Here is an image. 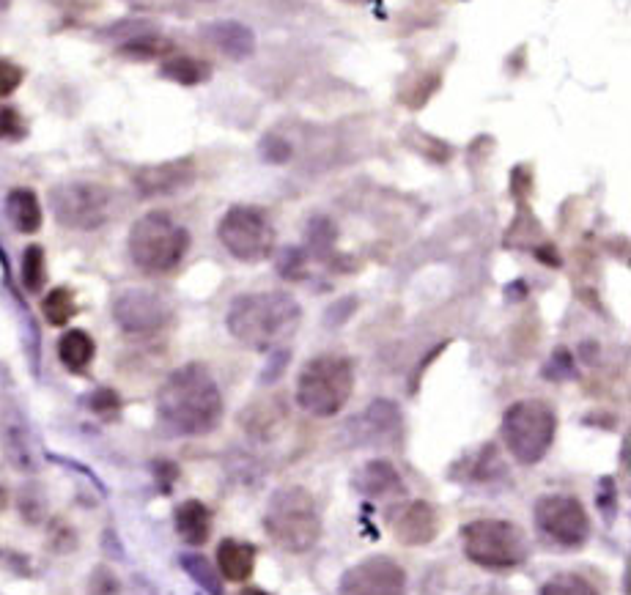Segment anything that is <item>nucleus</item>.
Listing matches in <instances>:
<instances>
[{
  "label": "nucleus",
  "mask_w": 631,
  "mask_h": 595,
  "mask_svg": "<svg viewBox=\"0 0 631 595\" xmlns=\"http://www.w3.org/2000/svg\"><path fill=\"white\" fill-rule=\"evenodd\" d=\"M160 425L173 436H206L223 420V393L212 371L187 362L165 379L157 393Z\"/></svg>",
  "instance_id": "f257e3e1"
},
{
  "label": "nucleus",
  "mask_w": 631,
  "mask_h": 595,
  "mask_svg": "<svg viewBox=\"0 0 631 595\" xmlns=\"http://www.w3.org/2000/svg\"><path fill=\"white\" fill-rule=\"evenodd\" d=\"M302 321V308L289 291H250L228 305L225 327L242 346L253 351H275L289 340Z\"/></svg>",
  "instance_id": "f03ea898"
},
{
  "label": "nucleus",
  "mask_w": 631,
  "mask_h": 595,
  "mask_svg": "<svg viewBox=\"0 0 631 595\" xmlns=\"http://www.w3.org/2000/svg\"><path fill=\"white\" fill-rule=\"evenodd\" d=\"M264 530L275 546L289 554L311 552L321 538L319 505L302 486H283L267 502Z\"/></svg>",
  "instance_id": "7ed1b4c3"
},
{
  "label": "nucleus",
  "mask_w": 631,
  "mask_h": 595,
  "mask_svg": "<svg viewBox=\"0 0 631 595\" xmlns=\"http://www.w3.org/2000/svg\"><path fill=\"white\" fill-rule=\"evenodd\" d=\"M129 258L146 275H168L190 250V231L168 212H149L129 231Z\"/></svg>",
  "instance_id": "20e7f679"
},
{
  "label": "nucleus",
  "mask_w": 631,
  "mask_h": 595,
  "mask_svg": "<svg viewBox=\"0 0 631 595\" xmlns=\"http://www.w3.org/2000/svg\"><path fill=\"white\" fill-rule=\"evenodd\" d=\"M354 393V365L341 354H319L297 376V406L311 417H335Z\"/></svg>",
  "instance_id": "39448f33"
},
{
  "label": "nucleus",
  "mask_w": 631,
  "mask_h": 595,
  "mask_svg": "<svg viewBox=\"0 0 631 595\" xmlns=\"http://www.w3.org/2000/svg\"><path fill=\"white\" fill-rule=\"evenodd\" d=\"M461 546L467 560L486 571H514L530 557L525 530L505 519H475L464 524Z\"/></svg>",
  "instance_id": "423d86ee"
},
{
  "label": "nucleus",
  "mask_w": 631,
  "mask_h": 595,
  "mask_svg": "<svg viewBox=\"0 0 631 595\" xmlns=\"http://www.w3.org/2000/svg\"><path fill=\"white\" fill-rule=\"evenodd\" d=\"M500 434L508 453L522 467L544 461L557 436V415L541 398H525L505 409Z\"/></svg>",
  "instance_id": "0eeeda50"
},
{
  "label": "nucleus",
  "mask_w": 631,
  "mask_h": 595,
  "mask_svg": "<svg viewBox=\"0 0 631 595\" xmlns=\"http://www.w3.org/2000/svg\"><path fill=\"white\" fill-rule=\"evenodd\" d=\"M58 223L72 231H97L113 214V192L97 181H64L50 190Z\"/></svg>",
  "instance_id": "6e6552de"
},
{
  "label": "nucleus",
  "mask_w": 631,
  "mask_h": 595,
  "mask_svg": "<svg viewBox=\"0 0 631 595\" xmlns=\"http://www.w3.org/2000/svg\"><path fill=\"white\" fill-rule=\"evenodd\" d=\"M217 236L242 264H261L275 250V228L256 206H231L217 225Z\"/></svg>",
  "instance_id": "1a4fd4ad"
},
{
  "label": "nucleus",
  "mask_w": 631,
  "mask_h": 595,
  "mask_svg": "<svg viewBox=\"0 0 631 595\" xmlns=\"http://www.w3.org/2000/svg\"><path fill=\"white\" fill-rule=\"evenodd\" d=\"M533 519L546 541L563 549H579L590 538V519L585 505L571 494H544L533 505Z\"/></svg>",
  "instance_id": "9d476101"
},
{
  "label": "nucleus",
  "mask_w": 631,
  "mask_h": 595,
  "mask_svg": "<svg viewBox=\"0 0 631 595\" xmlns=\"http://www.w3.org/2000/svg\"><path fill=\"white\" fill-rule=\"evenodd\" d=\"M113 319L127 335H154L173 319L168 299L149 288H124L113 299Z\"/></svg>",
  "instance_id": "9b49d317"
},
{
  "label": "nucleus",
  "mask_w": 631,
  "mask_h": 595,
  "mask_svg": "<svg viewBox=\"0 0 631 595\" xmlns=\"http://www.w3.org/2000/svg\"><path fill=\"white\" fill-rule=\"evenodd\" d=\"M407 571L382 554L365 557L346 568L338 582V595H407Z\"/></svg>",
  "instance_id": "f8f14e48"
},
{
  "label": "nucleus",
  "mask_w": 631,
  "mask_h": 595,
  "mask_svg": "<svg viewBox=\"0 0 631 595\" xmlns=\"http://www.w3.org/2000/svg\"><path fill=\"white\" fill-rule=\"evenodd\" d=\"M401 425H404L401 409L387 398H376L363 415L352 417L346 423V434L354 447L396 445L401 439Z\"/></svg>",
  "instance_id": "ddd939ff"
},
{
  "label": "nucleus",
  "mask_w": 631,
  "mask_h": 595,
  "mask_svg": "<svg viewBox=\"0 0 631 595\" xmlns=\"http://www.w3.org/2000/svg\"><path fill=\"white\" fill-rule=\"evenodd\" d=\"M387 527L404 546H428L437 538L439 516L431 502L412 500L387 510Z\"/></svg>",
  "instance_id": "4468645a"
},
{
  "label": "nucleus",
  "mask_w": 631,
  "mask_h": 595,
  "mask_svg": "<svg viewBox=\"0 0 631 595\" xmlns=\"http://www.w3.org/2000/svg\"><path fill=\"white\" fill-rule=\"evenodd\" d=\"M198 176V168L190 157L184 160L160 162L135 173V187L143 198H160V195H176L187 190Z\"/></svg>",
  "instance_id": "2eb2a0df"
},
{
  "label": "nucleus",
  "mask_w": 631,
  "mask_h": 595,
  "mask_svg": "<svg viewBox=\"0 0 631 595\" xmlns=\"http://www.w3.org/2000/svg\"><path fill=\"white\" fill-rule=\"evenodd\" d=\"M352 486L357 494H363L368 500H385L393 494L404 491V480L398 475V469L390 461L382 458H371L363 467L352 475Z\"/></svg>",
  "instance_id": "dca6fc26"
},
{
  "label": "nucleus",
  "mask_w": 631,
  "mask_h": 595,
  "mask_svg": "<svg viewBox=\"0 0 631 595\" xmlns=\"http://www.w3.org/2000/svg\"><path fill=\"white\" fill-rule=\"evenodd\" d=\"M212 47L228 55L231 61H245L256 53V33L239 20H217L201 28Z\"/></svg>",
  "instance_id": "f3484780"
},
{
  "label": "nucleus",
  "mask_w": 631,
  "mask_h": 595,
  "mask_svg": "<svg viewBox=\"0 0 631 595\" xmlns=\"http://www.w3.org/2000/svg\"><path fill=\"white\" fill-rule=\"evenodd\" d=\"M217 568L228 582H247L256 571V546L236 538H225L217 546Z\"/></svg>",
  "instance_id": "a211bd4d"
},
{
  "label": "nucleus",
  "mask_w": 631,
  "mask_h": 595,
  "mask_svg": "<svg viewBox=\"0 0 631 595\" xmlns=\"http://www.w3.org/2000/svg\"><path fill=\"white\" fill-rule=\"evenodd\" d=\"M176 532L190 546H204L212 538V510L201 500H187L176 508Z\"/></svg>",
  "instance_id": "6ab92c4d"
},
{
  "label": "nucleus",
  "mask_w": 631,
  "mask_h": 595,
  "mask_svg": "<svg viewBox=\"0 0 631 595\" xmlns=\"http://www.w3.org/2000/svg\"><path fill=\"white\" fill-rule=\"evenodd\" d=\"M6 214L20 234H36L42 228V203L33 190H25V187L11 190L6 198Z\"/></svg>",
  "instance_id": "aec40b11"
},
{
  "label": "nucleus",
  "mask_w": 631,
  "mask_h": 595,
  "mask_svg": "<svg viewBox=\"0 0 631 595\" xmlns=\"http://www.w3.org/2000/svg\"><path fill=\"white\" fill-rule=\"evenodd\" d=\"M97 354V343L86 330H69L58 340V357L72 373H83Z\"/></svg>",
  "instance_id": "412c9836"
},
{
  "label": "nucleus",
  "mask_w": 631,
  "mask_h": 595,
  "mask_svg": "<svg viewBox=\"0 0 631 595\" xmlns=\"http://www.w3.org/2000/svg\"><path fill=\"white\" fill-rule=\"evenodd\" d=\"M179 565H182L184 574L190 576L201 590H206L209 595H225L223 576H220V571H217L209 560H206L204 554H182V557H179Z\"/></svg>",
  "instance_id": "4be33fe9"
},
{
  "label": "nucleus",
  "mask_w": 631,
  "mask_h": 595,
  "mask_svg": "<svg viewBox=\"0 0 631 595\" xmlns=\"http://www.w3.org/2000/svg\"><path fill=\"white\" fill-rule=\"evenodd\" d=\"M503 475H505V467H503V461L497 458V447L486 445L470 458L467 478H461V480H464V483H494V480L503 478Z\"/></svg>",
  "instance_id": "5701e85b"
},
{
  "label": "nucleus",
  "mask_w": 631,
  "mask_h": 595,
  "mask_svg": "<svg viewBox=\"0 0 631 595\" xmlns=\"http://www.w3.org/2000/svg\"><path fill=\"white\" fill-rule=\"evenodd\" d=\"M160 75L179 85H198L209 77V66H206L204 61H198V58H187V55H182V58H168V61L160 66Z\"/></svg>",
  "instance_id": "b1692460"
},
{
  "label": "nucleus",
  "mask_w": 631,
  "mask_h": 595,
  "mask_svg": "<svg viewBox=\"0 0 631 595\" xmlns=\"http://www.w3.org/2000/svg\"><path fill=\"white\" fill-rule=\"evenodd\" d=\"M42 313L44 319L50 321L53 327H66L72 316L77 313L75 294L69 288H53L47 297L42 299Z\"/></svg>",
  "instance_id": "393cba45"
},
{
  "label": "nucleus",
  "mask_w": 631,
  "mask_h": 595,
  "mask_svg": "<svg viewBox=\"0 0 631 595\" xmlns=\"http://www.w3.org/2000/svg\"><path fill=\"white\" fill-rule=\"evenodd\" d=\"M22 286L31 294H39L47 283V264H44V250L39 245L25 247L22 253Z\"/></svg>",
  "instance_id": "a878e982"
},
{
  "label": "nucleus",
  "mask_w": 631,
  "mask_h": 595,
  "mask_svg": "<svg viewBox=\"0 0 631 595\" xmlns=\"http://www.w3.org/2000/svg\"><path fill=\"white\" fill-rule=\"evenodd\" d=\"M538 595H599V590L579 574H555L546 579Z\"/></svg>",
  "instance_id": "bb28decb"
},
{
  "label": "nucleus",
  "mask_w": 631,
  "mask_h": 595,
  "mask_svg": "<svg viewBox=\"0 0 631 595\" xmlns=\"http://www.w3.org/2000/svg\"><path fill=\"white\" fill-rule=\"evenodd\" d=\"M278 272L286 280H302L308 275V253L300 247H286L278 255Z\"/></svg>",
  "instance_id": "cd10ccee"
},
{
  "label": "nucleus",
  "mask_w": 631,
  "mask_h": 595,
  "mask_svg": "<svg viewBox=\"0 0 631 595\" xmlns=\"http://www.w3.org/2000/svg\"><path fill=\"white\" fill-rule=\"evenodd\" d=\"M308 239H311V247L313 253L319 255H327L335 245V228H332L330 220H324V217H316L308 228Z\"/></svg>",
  "instance_id": "c85d7f7f"
},
{
  "label": "nucleus",
  "mask_w": 631,
  "mask_h": 595,
  "mask_svg": "<svg viewBox=\"0 0 631 595\" xmlns=\"http://www.w3.org/2000/svg\"><path fill=\"white\" fill-rule=\"evenodd\" d=\"M258 151H261V157L267 162H272V165H283V162H289L291 154H294L289 140H283L280 135H267V138L261 140Z\"/></svg>",
  "instance_id": "c756f323"
},
{
  "label": "nucleus",
  "mask_w": 631,
  "mask_h": 595,
  "mask_svg": "<svg viewBox=\"0 0 631 595\" xmlns=\"http://www.w3.org/2000/svg\"><path fill=\"white\" fill-rule=\"evenodd\" d=\"M25 135V121L14 107H0V138L20 140Z\"/></svg>",
  "instance_id": "7c9ffc66"
},
{
  "label": "nucleus",
  "mask_w": 631,
  "mask_h": 595,
  "mask_svg": "<svg viewBox=\"0 0 631 595\" xmlns=\"http://www.w3.org/2000/svg\"><path fill=\"white\" fill-rule=\"evenodd\" d=\"M22 83V69L17 64H11L6 58H0V96L14 94Z\"/></svg>",
  "instance_id": "2f4dec72"
},
{
  "label": "nucleus",
  "mask_w": 631,
  "mask_h": 595,
  "mask_svg": "<svg viewBox=\"0 0 631 595\" xmlns=\"http://www.w3.org/2000/svg\"><path fill=\"white\" fill-rule=\"evenodd\" d=\"M549 368H557V371L546 373L552 382H557V379H566V376H574V360H571V354H568L566 349H560L552 354V365H549ZM549 368H546V371H549Z\"/></svg>",
  "instance_id": "473e14b6"
},
{
  "label": "nucleus",
  "mask_w": 631,
  "mask_h": 595,
  "mask_svg": "<svg viewBox=\"0 0 631 595\" xmlns=\"http://www.w3.org/2000/svg\"><path fill=\"white\" fill-rule=\"evenodd\" d=\"M615 497H618V491H615V480L612 478H601L599 483V508L607 513V519H612V513H615Z\"/></svg>",
  "instance_id": "72a5a7b5"
},
{
  "label": "nucleus",
  "mask_w": 631,
  "mask_h": 595,
  "mask_svg": "<svg viewBox=\"0 0 631 595\" xmlns=\"http://www.w3.org/2000/svg\"><path fill=\"white\" fill-rule=\"evenodd\" d=\"M121 401H118V395L113 390H97V393L91 395V409L99 412V415H107V412H116Z\"/></svg>",
  "instance_id": "f704fd0d"
},
{
  "label": "nucleus",
  "mask_w": 631,
  "mask_h": 595,
  "mask_svg": "<svg viewBox=\"0 0 631 595\" xmlns=\"http://www.w3.org/2000/svg\"><path fill=\"white\" fill-rule=\"evenodd\" d=\"M286 362H289V351H275V354H272V362L267 365V371L261 376V382H275L280 373H283V368H286Z\"/></svg>",
  "instance_id": "c9c22d12"
},
{
  "label": "nucleus",
  "mask_w": 631,
  "mask_h": 595,
  "mask_svg": "<svg viewBox=\"0 0 631 595\" xmlns=\"http://www.w3.org/2000/svg\"><path fill=\"white\" fill-rule=\"evenodd\" d=\"M239 595H269L267 590H261V587H245Z\"/></svg>",
  "instance_id": "e433bc0d"
},
{
  "label": "nucleus",
  "mask_w": 631,
  "mask_h": 595,
  "mask_svg": "<svg viewBox=\"0 0 631 595\" xmlns=\"http://www.w3.org/2000/svg\"><path fill=\"white\" fill-rule=\"evenodd\" d=\"M349 3H374V0H349Z\"/></svg>",
  "instance_id": "4c0bfd02"
}]
</instances>
